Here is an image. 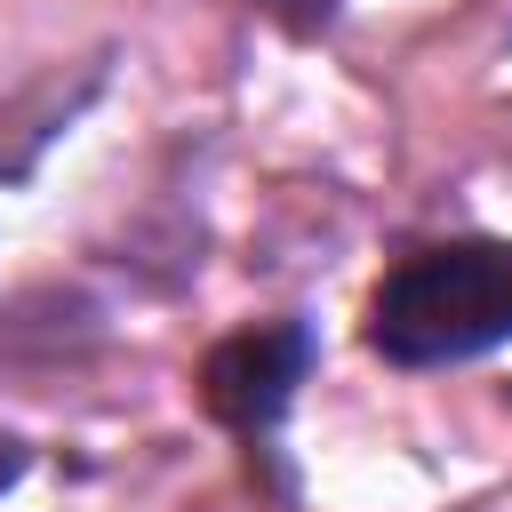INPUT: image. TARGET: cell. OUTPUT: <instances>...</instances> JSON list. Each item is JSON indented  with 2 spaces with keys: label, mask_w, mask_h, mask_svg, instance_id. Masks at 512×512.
Masks as SVG:
<instances>
[{
  "label": "cell",
  "mask_w": 512,
  "mask_h": 512,
  "mask_svg": "<svg viewBox=\"0 0 512 512\" xmlns=\"http://www.w3.org/2000/svg\"><path fill=\"white\" fill-rule=\"evenodd\" d=\"M496 344H512V240L408 248L368 296V352L392 368H456Z\"/></svg>",
  "instance_id": "1"
},
{
  "label": "cell",
  "mask_w": 512,
  "mask_h": 512,
  "mask_svg": "<svg viewBox=\"0 0 512 512\" xmlns=\"http://www.w3.org/2000/svg\"><path fill=\"white\" fill-rule=\"evenodd\" d=\"M312 360H320V328H312L304 312L232 328V336L208 344V360H200V408H208L224 432H240L248 448H264V440L288 424Z\"/></svg>",
  "instance_id": "2"
},
{
  "label": "cell",
  "mask_w": 512,
  "mask_h": 512,
  "mask_svg": "<svg viewBox=\"0 0 512 512\" xmlns=\"http://www.w3.org/2000/svg\"><path fill=\"white\" fill-rule=\"evenodd\" d=\"M256 8H264L272 24H288L296 40H312V32H328V24H336V8H344V0H256Z\"/></svg>",
  "instance_id": "3"
}]
</instances>
